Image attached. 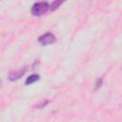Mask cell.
Masks as SVG:
<instances>
[{
  "instance_id": "cell-1",
  "label": "cell",
  "mask_w": 122,
  "mask_h": 122,
  "mask_svg": "<svg viewBox=\"0 0 122 122\" xmlns=\"http://www.w3.org/2000/svg\"><path fill=\"white\" fill-rule=\"evenodd\" d=\"M48 10H51L50 4L47 2H37L31 8V13L34 16H40L46 13Z\"/></svg>"
},
{
  "instance_id": "cell-2",
  "label": "cell",
  "mask_w": 122,
  "mask_h": 122,
  "mask_svg": "<svg viewBox=\"0 0 122 122\" xmlns=\"http://www.w3.org/2000/svg\"><path fill=\"white\" fill-rule=\"evenodd\" d=\"M38 41L41 45L43 46H46V45H49V44H52L56 41V38L55 36L51 33V32H48V33H45L43 35H41L39 38H38Z\"/></svg>"
},
{
  "instance_id": "cell-3",
  "label": "cell",
  "mask_w": 122,
  "mask_h": 122,
  "mask_svg": "<svg viewBox=\"0 0 122 122\" xmlns=\"http://www.w3.org/2000/svg\"><path fill=\"white\" fill-rule=\"evenodd\" d=\"M26 71H27V67L21 68V69L16 70V71H12L10 73L9 78H10V80H11V81L17 80V79H19V78H20Z\"/></svg>"
},
{
  "instance_id": "cell-4",
  "label": "cell",
  "mask_w": 122,
  "mask_h": 122,
  "mask_svg": "<svg viewBox=\"0 0 122 122\" xmlns=\"http://www.w3.org/2000/svg\"><path fill=\"white\" fill-rule=\"evenodd\" d=\"M39 75L38 74H31V75H30L27 79H26V82H25V84L26 85H30V84H32V83H34L35 81H37V80H39Z\"/></svg>"
},
{
  "instance_id": "cell-5",
  "label": "cell",
  "mask_w": 122,
  "mask_h": 122,
  "mask_svg": "<svg viewBox=\"0 0 122 122\" xmlns=\"http://www.w3.org/2000/svg\"><path fill=\"white\" fill-rule=\"evenodd\" d=\"M61 4H62V2H61V1H55V2L51 3V5H50V9H51V10H53L57 9V8H58V6H59V5H61Z\"/></svg>"
},
{
  "instance_id": "cell-6",
  "label": "cell",
  "mask_w": 122,
  "mask_h": 122,
  "mask_svg": "<svg viewBox=\"0 0 122 122\" xmlns=\"http://www.w3.org/2000/svg\"><path fill=\"white\" fill-rule=\"evenodd\" d=\"M101 83H102V79H98L97 80V83H96V86H95V89H97L98 87L101 86Z\"/></svg>"
},
{
  "instance_id": "cell-7",
  "label": "cell",
  "mask_w": 122,
  "mask_h": 122,
  "mask_svg": "<svg viewBox=\"0 0 122 122\" xmlns=\"http://www.w3.org/2000/svg\"><path fill=\"white\" fill-rule=\"evenodd\" d=\"M0 86H1V80H0Z\"/></svg>"
}]
</instances>
